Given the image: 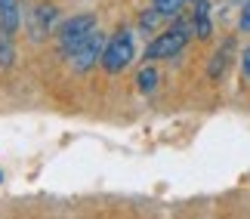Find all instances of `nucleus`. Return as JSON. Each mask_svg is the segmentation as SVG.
Segmentation results:
<instances>
[{"instance_id": "4468645a", "label": "nucleus", "mask_w": 250, "mask_h": 219, "mask_svg": "<svg viewBox=\"0 0 250 219\" xmlns=\"http://www.w3.org/2000/svg\"><path fill=\"white\" fill-rule=\"evenodd\" d=\"M188 3H198V0H188Z\"/></svg>"}, {"instance_id": "f8f14e48", "label": "nucleus", "mask_w": 250, "mask_h": 219, "mask_svg": "<svg viewBox=\"0 0 250 219\" xmlns=\"http://www.w3.org/2000/svg\"><path fill=\"white\" fill-rule=\"evenodd\" d=\"M238 19H241V22H238V31H250V0H247V3L241 6V16H238Z\"/></svg>"}, {"instance_id": "ddd939ff", "label": "nucleus", "mask_w": 250, "mask_h": 219, "mask_svg": "<svg viewBox=\"0 0 250 219\" xmlns=\"http://www.w3.org/2000/svg\"><path fill=\"white\" fill-rule=\"evenodd\" d=\"M241 74L250 80V46H244V50H241Z\"/></svg>"}, {"instance_id": "9d476101", "label": "nucleus", "mask_w": 250, "mask_h": 219, "mask_svg": "<svg viewBox=\"0 0 250 219\" xmlns=\"http://www.w3.org/2000/svg\"><path fill=\"white\" fill-rule=\"evenodd\" d=\"M182 6H186V0H151V9H158V13L164 16V19L176 16Z\"/></svg>"}, {"instance_id": "9b49d317", "label": "nucleus", "mask_w": 250, "mask_h": 219, "mask_svg": "<svg viewBox=\"0 0 250 219\" xmlns=\"http://www.w3.org/2000/svg\"><path fill=\"white\" fill-rule=\"evenodd\" d=\"M139 19H142V22H139V31H146V34H148V31H155V28L164 22V16H161L158 9H148V13H142Z\"/></svg>"}, {"instance_id": "f03ea898", "label": "nucleus", "mask_w": 250, "mask_h": 219, "mask_svg": "<svg viewBox=\"0 0 250 219\" xmlns=\"http://www.w3.org/2000/svg\"><path fill=\"white\" fill-rule=\"evenodd\" d=\"M133 59H136V34L130 28H121L111 37H105V50L99 62L108 74H121L124 68H130Z\"/></svg>"}, {"instance_id": "7ed1b4c3", "label": "nucleus", "mask_w": 250, "mask_h": 219, "mask_svg": "<svg viewBox=\"0 0 250 219\" xmlns=\"http://www.w3.org/2000/svg\"><path fill=\"white\" fill-rule=\"evenodd\" d=\"M96 31V16L93 13H81L74 19H65V22L59 25V53L68 56L74 46H78L81 40H86Z\"/></svg>"}, {"instance_id": "1a4fd4ad", "label": "nucleus", "mask_w": 250, "mask_h": 219, "mask_svg": "<svg viewBox=\"0 0 250 219\" xmlns=\"http://www.w3.org/2000/svg\"><path fill=\"white\" fill-rule=\"evenodd\" d=\"M16 62V43H13V34L0 28V68H13Z\"/></svg>"}, {"instance_id": "0eeeda50", "label": "nucleus", "mask_w": 250, "mask_h": 219, "mask_svg": "<svg viewBox=\"0 0 250 219\" xmlns=\"http://www.w3.org/2000/svg\"><path fill=\"white\" fill-rule=\"evenodd\" d=\"M158 80H161V74H158L155 65H142L139 74H136V87H139V93H146V96L158 90Z\"/></svg>"}, {"instance_id": "6e6552de", "label": "nucleus", "mask_w": 250, "mask_h": 219, "mask_svg": "<svg viewBox=\"0 0 250 219\" xmlns=\"http://www.w3.org/2000/svg\"><path fill=\"white\" fill-rule=\"evenodd\" d=\"M229 53H232V40H226L223 46H219V53L210 59V78H223L226 74V68H229Z\"/></svg>"}, {"instance_id": "423d86ee", "label": "nucleus", "mask_w": 250, "mask_h": 219, "mask_svg": "<svg viewBox=\"0 0 250 219\" xmlns=\"http://www.w3.org/2000/svg\"><path fill=\"white\" fill-rule=\"evenodd\" d=\"M191 34L198 37V40H210L213 37V16H210V0H198V3H191Z\"/></svg>"}, {"instance_id": "20e7f679", "label": "nucleus", "mask_w": 250, "mask_h": 219, "mask_svg": "<svg viewBox=\"0 0 250 219\" xmlns=\"http://www.w3.org/2000/svg\"><path fill=\"white\" fill-rule=\"evenodd\" d=\"M102 50H105V37H102L99 31H93L86 40H81L78 46H74V50L65 56V59L71 62L74 71H90L93 65L102 59Z\"/></svg>"}, {"instance_id": "39448f33", "label": "nucleus", "mask_w": 250, "mask_h": 219, "mask_svg": "<svg viewBox=\"0 0 250 219\" xmlns=\"http://www.w3.org/2000/svg\"><path fill=\"white\" fill-rule=\"evenodd\" d=\"M56 28H59V9H56L53 3H41V6H34L31 22H28V31H31L34 40H37V37H46L50 31H56Z\"/></svg>"}, {"instance_id": "f257e3e1", "label": "nucleus", "mask_w": 250, "mask_h": 219, "mask_svg": "<svg viewBox=\"0 0 250 219\" xmlns=\"http://www.w3.org/2000/svg\"><path fill=\"white\" fill-rule=\"evenodd\" d=\"M191 37H195L191 34V16H179L176 13V19H173V25L167 28V31L151 37V43L146 46V59H151V62L173 59V56H179L188 46Z\"/></svg>"}]
</instances>
